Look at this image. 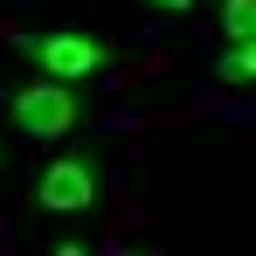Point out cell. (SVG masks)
Returning <instances> with one entry per match:
<instances>
[{"mask_svg":"<svg viewBox=\"0 0 256 256\" xmlns=\"http://www.w3.org/2000/svg\"><path fill=\"white\" fill-rule=\"evenodd\" d=\"M146 7H173V14H187V7H194V0H146Z\"/></svg>","mask_w":256,"mask_h":256,"instance_id":"obj_6","label":"cell"},{"mask_svg":"<svg viewBox=\"0 0 256 256\" xmlns=\"http://www.w3.org/2000/svg\"><path fill=\"white\" fill-rule=\"evenodd\" d=\"M214 70H222V84H256V35L250 42H228L214 56Z\"/></svg>","mask_w":256,"mask_h":256,"instance_id":"obj_4","label":"cell"},{"mask_svg":"<svg viewBox=\"0 0 256 256\" xmlns=\"http://www.w3.org/2000/svg\"><path fill=\"white\" fill-rule=\"evenodd\" d=\"M222 35L228 42H250L256 35V0H222Z\"/></svg>","mask_w":256,"mask_h":256,"instance_id":"obj_5","label":"cell"},{"mask_svg":"<svg viewBox=\"0 0 256 256\" xmlns=\"http://www.w3.org/2000/svg\"><path fill=\"white\" fill-rule=\"evenodd\" d=\"M7 111H14V132L21 138H35V146H56V138H70V132H84L90 104L76 84H62V76H21L14 97H7Z\"/></svg>","mask_w":256,"mask_h":256,"instance_id":"obj_1","label":"cell"},{"mask_svg":"<svg viewBox=\"0 0 256 256\" xmlns=\"http://www.w3.org/2000/svg\"><path fill=\"white\" fill-rule=\"evenodd\" d=\"M21 56H28V70L62 76V84H84V76H97V70H111V48L97 42V35H76V28H56V35H21Z\"/></svg>","mask_w":256,"mask_h":256,"instance_id":"obj_2","label":"cell"},{"mask_svg":"<svg viewBox=\"0 0 256 256\" xmlns=\"http://www.w3.org/2000/svg\"><path fill=\"white\" fill-rule=\"evenodd\" d=\"M97 160L90 152H56L42 173H35V208L42 214H84L97 208Z\"/></svg>","mask_w":256,"mask_h":256,"instance_id":"obj_3","label":"cell"}]
</instances>
